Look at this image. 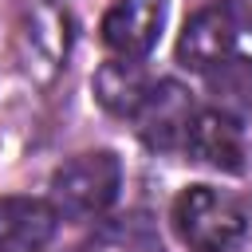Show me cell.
Segmentation results:
<instances>
[{
    "label": "cell",
    "mask_w": 252,
    "mask_h": 252,
    "mask_svg": "<svg viewBox=\"0 0 252 252\" xmlns=\"http://www.w3.org/2000/svg\"><path fill=\"white\" fill-rule=\"evenodd\" d=\"M248 209L213 185H189L173 201V228L189 252H236L248 240Z\"/></svg>",
    "instance_id": "6da1fadb"
},
{
    "label": "cell",
    "mask_w": 252,
    "mask_h": 252,
    "mask_svg": "<svg viewBox=\"0 0 252 252\" xmlns=\"http://www.w3.org/2000/svg\"><path fill=\"white\" fill-rule=\"evenodd\" d=\"M118 189H122V161L110 150H91L55 169L51 205L71 220H91L118 201Z\"/></svg>",
    "instance_id": "7a4b0ae2"
},
{
    "label": "cell",
    "mask_w": 252,
    "mask_h": 252,
    "mask_svg": "<svg viewBox=\"0 0 252 252\" xmlns=\"http://www.w3.org/2000/svg\"><path fill=\"white\" fill-rule=\"evenodd\" d=\"M236 32L240 28H236L228 4H209V8L193 12L181 28V39H177V63L197 75L220 71L236 51Z\"/></svg>",
    "instance_id": "3957f363"
},
{
    "label": "cell",
    "mask_w": 252,
    "mask_h": 252,
    "mask_svg": "<svg viewBox=\"0 0 252 252\" xmlns=\"http://www.w3.org/2000/svg\"><path fill=\"white\" fill-rule=\"evenodd\" d=\"M193 114H197L193 94L173 79H158V83H150V91H146V98L134 114L138 138L150 150H177V146H185Z\"/></svg>",
    "instance_id": "277c9868"
},
{
    "label": "cell",
    "mask_w": 252,
    "mask_h": 252,
    "mask_svg": "<svg viewBox=\"0 0 252 252\" xmlns=\"http://www.w3.org/2000/svg\"><path fill=\"white\" fill-rule=\"evenodd\" d=\"M67 47H71L67 12H59L47 0L28 4L24 20H20V59H24V71L47 83L59 71V63L67 59Z\"/></svg>",
    "instance_id": "5b68a950"
},
{
    "label": "cell",
    "mask_w": 252,
    "mask_h": 252,
    "mask_svg": "<svg viewBox=\"0 0 252 252\" xmlns=\"http://www.w3.org/2000/svg\"><path fill=\"white\" fill-rule=\"evenodd\" d=\"M165 28V0H114L102 16V43L118 59H142L154 51Z\"/></svg>",
    "instance_id": "8992f818"
},
{
    "label": "cell",
    "mask_w": 252,
    "mask_h": 252,
    "mask_svg": "<svg viewBox=\"0 0 252 252\" xmlns=\"http://www.w3.org/2000/svg\"><path fill=\"white\" fill-rule=\"evenodd\" d=\"M185 150L197 161H205L220 173H240L244 169V130L232 114H224L217 106L193 114V126L185 134Z\"/></svg>",
    "instance_id": "52a82bcc"
},
{
    "label": "cell",
    "mask_w": 252,
    "mask_h": 252,
    "mask_svg": "<svg viewBox=\"0 0 252 252\" xmlns=\"http://www.w3.org/2000/svg\"><path fill=\"white\" fill-rule=\"evenodd\" d=\"M59 228V213L43 197H0V252H39Z\"/></svg>",
    "instance_id": "ba28073f"
},
{
    "label": "cell",
    "mask_w": 252,
    "mask_h": 252,
    "mask_svg": "<svg viewBox=\"0 0 252 252\" xmlns=\"http://www.w3.org/2000/svg\"><path fill=\"white\" fill-rule=\"evenodd\" d=\"M146 91H150V79H146V71H142L138 59H110L94 75L98 102L110 114H118V118H134L138 106H142V98H146Z\"/></svg>",
    "instance_id": "9c48e42d"
},
{
    "label": "cell",
    "mask_w": 252,
    "mask_h": 252,
    "mask_svg": "<svg viewBox=\"0 0 252 252\" xmlns=\"http://www.w3.org/2000/svg\"><path fill=\"white\" fill-rule=\"evenodd\" d=\"M83 252H161V236L146 213H126L102 220L83 244Z\"/></svg>",
    "instance_id": "30bf717a"
},
{
    "label": "cell",
    "mask_w": 252,
    "mask_h": 252,
    "mask_svg": "<svg viewBox=\"0 0 252 252\" xmlns=\"http://www.w3.org/2000/svg\"><path fill=\"white\" fill-rule=\"evenodd\" d=\"M213 87L224 114H232L240 122V114L252 106V59H228L220 71H213Z\"/></svg>",
    "instance_id": "8fae6325"
},
{
    "label": "cell",
    "mask_w": 252,
    "mask_h": 252,
    "mask_svg": "<svg viewBox=\"0 0 252 252\" xmlns=\"http://www.w3.org/2000/svg\"><path fill=\"white\" fill-rule=\"evenodd\" d=\"M228 12H232V20H236V28H240V24L252 28V0H228Z\"/></svg>",
    "instance_id": "7c38bea8"
}]
</instances>
